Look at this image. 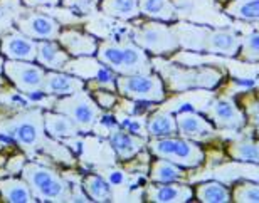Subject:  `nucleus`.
Here are the masks:
<instances>
[{
  "label": "nucleus",
  "mask_w": 259,
  "mask_h": 203,
  "mask_svg": "<svg viewBox=\"0 0 259 203\" xmlns=\"http://www.w3.org/2000/svg\"><path fill=\"white\" fill-rule=\"evenodd\" d=\"M0 138H7L29 156L44 153L54 161L74 165V155L64 143L48 136L44 129V109L0 104Z\"/></svg>",
  "instance_id": "obj_1"
},
{
  "label": "nucleus",
  "mask_w": 259,
  "mask_h": 203,
  "mask_svg": "<svg viewBox=\"0 0 259 203\" xmlns=\"http://www.w3.org/2000/svg\"><path fill=\"white\" fill-rule=\"evenodd\" d=\"M172 30L177 35L180 47L195 52H209L234 57L241 47V39L234 30L210 29L205 25L175 24Z\"/></svg>",
  "instance_id": "obj_2"
},
{
  "label": "nucleus",
  "mask_w": 259,
  "mask_h": 203,
  "mask_svg": "<svg viewBox=\"0 0 259 203\" xmlns=\"http://www.w3.org/2000/svg\"><path fill=\"white\" fill-rule=\"evenodd\" d=\"M96 57L118 76L148 74L153 71L148 52L140 47L132 37L100 40Z\"/></svg>",
  "instance_id": "obj_3"
},
{
  "label": "nucleus",
  "mask_w": 259,
  "mask_h": 203,
  "mask_svg": "<svg viewBox=\"0 0 259 203\" xmlns=\"http://www.w3.org/2000/svg\"><path fill=\"white\" fill-rule=\"evenodd\" d=\"M20 176L27 181L35 200L39 201H74V193L66 176L40 165L37 161H25Z\"/></svg>",
  "instance_id": "obj_4"
},
{
  "label": "nucleus",
  "mask_w": 259,
  "mask_h": 203,
  "mask_svg": "<svg viewBox=\"0 0 259 203\" xmlns=\"http://www.w3.org/2000/svg\"><path fill=\"white\" fill-rule=\"evenodd\" d=\"M147 144L153 156L165 158L182 168H195L205 160V155L199 144L192 139L182 136L179 138L177 134L165 138H152Z\"/></svg>",
  "instance_id": "obj_5"
},
{
  "label": "nucleus",
  "mask_w": 259,
  "mask_h": 203,
  "mask_svg": "<svg viewBox=\"0 0 259 203\" xmlns=\"http://www.w3.org/2000/svg\"><path fill=\"white\" fill-rule=\"evenodd\" d=\"M132 39L143 50L152 56H168L180 49L177 35L172 30V25L162 20H147L137 24L132 29Z\"/></svg>",
  "instance_id": "obj_6"
},
{
  "label": "nucleus",
  "mask_w": 259,
  "mask_h": 203,
  "mask_svg": "<svg viewBox=\"0 0 259 203\" xmlns=\"http://www.w3.org/2000/svg\"><path fill=\"white\" fill-rule=\"evenodd\" d=\"M53 109L67 114L77 124L81 133H91L103 116V109L98 106L88 87L74 92V94L58 97L54 101Z\"/></svg>",
  "instance_id": "obj_7"
},
{
  "label": "nucleus",
  "mask_w": 259,
  "mask_h": 203,
  "mask_svg": "<svg viewBox=\"0 0 259 203\" xmlns=\"http://www.w3.org/2000/svg\"><path fill=\"white\" fill-rule=\"evenodd\" d=\"M116 92L126 99L143 103H162L167 96L162 76L153 71L148 74L116 76Z\"/></svg>",
  "instance_id": "obj_8"
},
{
  "label": "nucleus",
  "mask_w": 259,
  "mask_h": 203,
  "mask_svg": "<svg viewBox=\"0 0 259 203\" xmlns=\"http://www.w3.org/2000/svg\"><path fill=\"white\" fill-rule=\"evenodd\" d=\"M46 72L48 71L37 62L14 59L4 61V76L7 77V81L14 86L15 91L27 96L42 91Z\"/></svg>",
  "instance_id": "obj_9"
},
{
  "label": "nucleus",
  "mask_w": 259,
  "mask_h": 203,
  "mask_svg": "<svg viewBox=\"0 0 259 203\" xmlns=\"http://www.w3.org/2000/svg\"><path fill=\"white\" fill-rule=\"evenodd\" d=\"M66 72H71L81 79L86 81V87H105V89L116 91V76L110 67H106L103 62L98 61L95 56H82L71 57L64 66Z\"/></svg>",
  "instance_id": "obj_10"
},
{
  "label": "nucleus",
  "mask_w": 259,
  "mask_h": 203,
  "mask_svg": "<svg viewBox=\"0 0 259 203\" xmlns=\"http://www.w3.org/2000/svg\"><path fill=\"white\" fill-rule=\"evenodd\" d=\"M163 76L170 81V87L174 91H184L189 87H214L222 79V72L212 67H197V69L167 67Z\"/></svg>",
  "instance_id": "obj_11"
},
{
  "label": "nucleus",
  "mask_w": 259,
  "mask_h": 203,
  "mask_svg": "<svg viewBox=\"0 0 259 203\" xmlns=\"http://www.w3.org/2000/svg\"><path fill=\"white\" fill-rule=\"evenodd\" d=\"M15 25L20 32L35 40H58L63 25L58 19L48 14H27L15 20Z\"/></svg>",
  "instance_id": "obj_12"
},
{
  "label": "nucleus",
  "mask_w": 259,
  "mask_h": 203,
  "mask_svg": "<svg viewBox=\"0 0 259 203\" xmlns=\"http://www.w3.org/2000/svg\"><path fill=\"white\" fill-rule=\"evenodd\" d=\"M0 54L5 59L35 62L37 40L25 35L24 32H20L19 29H12L0 37Z\"/></svg>",
  "instance_id": "obj_13"
},
{
  "label": "nucleus",
  "mask_w": 259,
  "mask_h": 203,
  "mask_svg": "<svg viewBox=\"0 0 259 203\" xmlns=\"http://www.w3.org/2000/svg\"><path fill=\"white\" fill-rule=\"evenodd\" d=\"M177 119V129L182 138L192 139V141H205L215 134L214 124L205 119L202 114L192 111V109H182L175 114Z\"/></svg>",
  "instance_id": "obj_14"
},
{
  "label": "nucleus",
  "mask_w": 259,
  "mask_h": 203,
  "mask_svg": "<svg viewBox=\"0 0 259 203\" xmlns=\"http://www.w3.org/2000/svg\"><path fill=\"white\" fill-rule=\"evenodd\" d=\"M58 42L71 57H82V56H96L100 40L90 32L67 27V29H61Z\"/></svg>",
  "instance_id": "obj_15"
},
{
  "label": "nucleus",
  "mask_w": 259,
  "mask_h": 203,
  "mask_svg": "<svg viewBox=\"0 0 259 203\" xmlns=\"http://www.w3.org/2000/svg\"><path fill=\"white\" fill-rule=\"evenodd\" d=\"M86 81L81 79L71 72L66 71H48L42 86V92L51 97H63L74 94V92L84 89Z\"/></svg>",
  "instance_id": "obj_16"
},
{
  "label": "nucleus",
  "mask_w": 259,
  "mask_h": 203,
  "mask_svg": "<svg viewBox=\"0 0 259 203\" xmlns=\"http://www.w3.org/2000/svg\"><path fill=\"white\" fill-rule=\"evenodd\" d=\"M209 118L221 129H241L246 124V116L236 103L227 97L212 101L209 108Z\"/></svg>",
  "instance_id": "obj_17"
},
{
  "label": "nucleus",
  "mask_w": 259,
  "mask_h": 203,
  "mask_svg": "<svg viewBox=\"0 0 259 203\" xmlns=\"http://www.w3.org/2000/svg\"><path fill=\"white\" fill-rule=\"evenodd\" d=\"M194 198V191L182 181L152 183L145 188V200L153 203H185Z\"/></svg>",
  "instance_id": "obj_18"
},
{
  "label": "nucleus",
  "mask_w": 259,
  "mask_h": 203,
  "mask_svg": "<svg viewBox=\"0 0 259 203\" xmlns=\"http://www.w3.org/2000/svg\"><path fill=\"white\" fill-rule=\"evenodd\" d=\"M110 146L116 156L123 161H128L135 158L142 149L147 146V138L140 136V134L130 133L125 128H115L110 133Z\"/></svg>",
  "instance_id": "obj_19"
},
{
  "label": "nucleus",
  "mask_w": 259,
  "mask_h": 203,
  "mask_svg": "<svg viewBox=\"0 0 259 203\" xmlns=\"http://www.w3.org/2000/svg\"><path fill=\"white\" fill-rule=\"evenodd\" d=\"M44 129L48 136L58 141H63L66 138L79 136V128L72 119L64 113H59L56 109H46L44 111Z\"/></svg>",
  "instance_id": "obj_20"
},
{
  "label": "nucleus",
  "mask_w": 259,
  "mask_h": 203,
  "mask_svg": "<svg viewBox=\"0 0 259 203\" xmlns=\"http://www.w3.org/2000/svg\"><path fill=\"white\" fill-rule=\"evenodd\" d=\"M71 56L61 47L58 40H37L35 62L46 71H63Z\"/></svg>",
  "instance_id": "obj_21"
},
{
  "label": "nucleus",
  "mask_w": 259,
  "mask_h": 203,
  "mask_svg": "<svg viewBox=\"0 0 259 203\" xmlns=\"http://www.w3.org/2000/svg\"><path fill=\"white\" fill-rule=\"evenodd\" d=\"M0 198L9 203H34L37 201L22 176H7L0 178Z\"/></svg>",
  "instance_id": "obj_22"
},
{
  "label": "nucleus",
  "mask_w": 259,
  "mask_h": 203,
  "mask_svg": "<svg viewBox=\"0 0 259 203\" xmlns=\"http://www.w3.org/2000/svg\"><path fill=\"white\" fill-rule=\"evenodd\" d=\"M140 15L152 20L162 22H175L177 20V7L172 0H138Z\"/></svg>",
  "instance_id": "obj_23"
},
{
  "label": "nucleus",
  "mask_w": 259,
  "mask_h": 203,
  "mask_svg": "<svg viewBox=\"0 0 259 203\" xmlns=\"http://www.w3.org/2000/svg\"><path fill=\"white\" fill-rule=\"evenodd\" d=\"M185 176L187 175H185L182 166L165 158L155 160L152 168H150V181L152 183H175V181H184Z\"/></svg>",
  "instance_id": "obj_24"
},
{
  "label": "nucleus",
  "mask_w": 259,
  "mask_h": 203,
  "mask_svg": "<svg viewBox=\"0 0 259 203\" xmlns=\"http://www.w3.org/2000/svg\"><path fill=\"white\" fill-rule=\"evenodd\" d=\"M147 134L152 138H165V136H175V134H179L175 114L168 111L153 113L147 121Z\"/></svg>",
  "instance_id": "obj_25"
},
{
  "label": "nucleus",
  "mask_w": 259,
  "mask_h": 203,
  "mask_svg": "<svg viewBox=\"0 0 259 203\" xmlns=\"http://www.w3.org/2000/svg\"><path fill=\"white\" fill-rule=\"evenodd\" d=\"M82 191L90 198V201H111L113 200V190L111 183L101 175L90 173L82 176L81 180Z\"/></svg>",
  "instance_id": "obj_26"
},
{
  "label": "nucleus",
  "mask_w": 259,
  "mask_h": 203,
  "mask_svg": "<svg viewBox=\"0 0 259 203\" xmlns=\"http://www.w3.org/2000/svg\"><path fill=\"white\" fill-rule=\"evenodd\" d=\"M100 10L118 20H135L140 17L138 0H101Z\"/></svg>",
  "instance_id": "obj_27"
},
{
  "label": "nucleus",
  "mask_w": 259,
  "mask_h": 203,
  "mask_svg": "<svg viewBox=\"0 0 259 203\" xmlns=\"http://www.w3.org/2000/svg\"><path fill=\"white\" fill-rule=\"evenodd\" d=\"M195 196L199 201L204 203H227L232 201L231 191L227 190L219 181H204V183L197 185Z\"/></svg>",
  "instance_id": "obj_28"
},
{
  "label": "nucleus",
  "mask_w": 259,
  "mask_h": 203,
  "mask_svg": "<svg viewBox=\"0 0 259 203\" xmlns=\"http://www.w3.org/2000/svg\"><path fill=\"white\" fill-rule=\"evenodd\" d=\"M226 14L239 20L259 22V0H231L226 5Z\"/></svg>",
  "instance_id": "obj_29"
},
{
  "label": "nucleus",
  "mask_w": 259,
  "mask_h": 203,
  "mask_svg": "<svg viewBox=\"0 0 259 203\" xmlns=\"http://www.w3.org/2000/svg\"><path fill=\"white\" fill-rule=\"evenodd\" d=\"M227 155H229L232 160L259 165V143L252 141V139L234 141L227 146Z\"/></svg>",
  "instance_id": "obj_30"
},
{
  "label": "nucleus",
  "mask_w": 259,
  "mask_h": 203,
  "mask_svg": "<svg viewBox=\"0 0 259 203\" xmlns=\"http://www.w3.org/2000/svg\"><path fill=\"white\" fill-rule=\"evenodd\" d=\"M232 201L236 203H259V183L239 181L232 190Z\"/></svg>",
  "instance_id": "obj_31"
},
{
  "label": "nucleus",
  "mask_w": 259,
  "mask_h": 203,
  "mask_svg": "<svg viewBox=\"0 0 259 203\" xmlns=\"http://www.w3.org/2000/svg\"><path fill=\"white\" fill-rule=\"evenodd\" d=\"M237 56L241 61L259 62V32H251L241 39V47Z\"/></svg>",
  "instance_id": "obj_32"
},
{
  "label": "nucleus",
  "mask_w": 259,
  "mask_h": 203,
  "mask_svg": "<svg viewBox=\"0 0 259 203\" xmlns=\"http://www.w3.org/2000/svg\"><path fill=\"white\" fill-rule=\"evenodd\" d=\"M90 92H91V96L95 97V101L98 103V106H100L101 109H111L118 101V97L115 94L116 91L105 89V87H95V89H91Z\"/></svg>",
  "instance_id": "obj_33"
},
{
  "label": "nucleus",
  "mask_w": 259,
  "mask_h": 203,
  "mask_svg": "<svg viewBox=\"0 0 259 203\" xmlns=\"http://www.w3.org/2000/svg\"><path fill=\"white\" fill-rule=\"evenodd\" d=\"M9 163L5 165V171H7L9 175H17L22 171L25 161H27V158H25L24 155H19V156H12L10 160H7Z\"/></svg>",
  "instance_id": "obj_34"
},
{
  "label": "nucleus",
  "mask_w": 259,
  "mask_h": 203,
  "mask_svg": "<svg viewBox=\"0 0 259 203\" xmlns=\"http://www.w3.org/2000/svg\"><path fill=\"white\" fill-rule=\"evenodd\" d=\"M63 0H22V4L25 7H56V5H59Z\"/></svg>",
  "instance_id": "obj_35"
},
{
  "label": "nucleus",
  "mask_w": 259,
  "mask_h": 203,
  "mask_svg": "<svg viewBox=\"0 0 259 203\" xmlns=\"http://www.w3.org/2000/svg\"><path fill=\"white\" fill-rule=\"evenodd\" d=\"M4 61H5V57L0 54V76L4 74Z\"/></svg>",
  "instance_id": "obj_36"
},
{
  "label": "nucleus",
  "mask_w": 259,
  "mask_h": 203,
  "mask_svg": "<svg viewBox=\"0 0 259 203\" xmlns=\"http://www.w3.org/2000/svg\"><path fill=\"white\" fill-rule=\"evenodd\" d=\"M256 133H257V138H259V126H257V129H256Z\"/></svg>",
  "instance_id": "obj_37"
},
{
  "label": "nucleus",
  "mask_w": 259,
  "mask_h": 203,
  "mask_svg": "<svg viewBox=\"0 0 259 203\" xmlns=\"http://www.w3.org/2000/svg\"><path fill=\"white\" fill-rule=\"evenodd\" d=\"M257 101H259V92H257Z\"/></svg>",
  "instance_id": "obj_38"
}]
</instances>
